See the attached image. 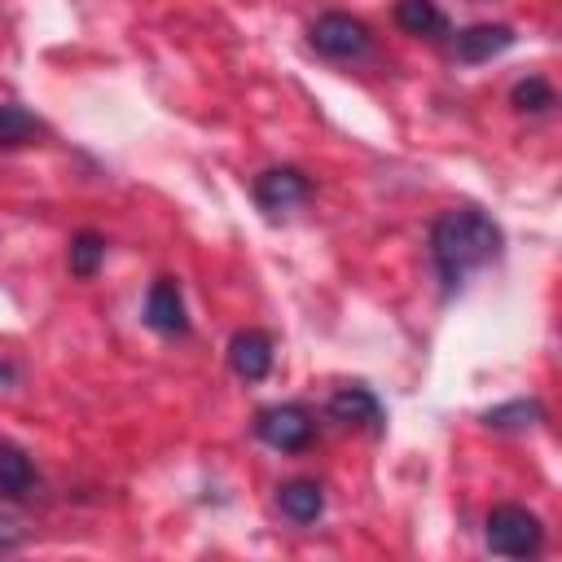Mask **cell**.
Wrapping results in <instances>:
<instances>
[{"instance_id": "17", "label": "cell", "mask_w": 562, "mask_h": 562, "mask_svg": "<svg viewBox=\"0 0 562 562\" xmlns=\"http://www.w3.org/2000/svg\"><path fill=\"white\" fill-rule=\"evenodd\" d=\"M13 544H18V531H13V522L0 518V549H13Z\"/></svg>"}, {"instance_id": "2", "label": "cell", "mask_w": 562, "mask_h": 562, "mask_svg": "<svg viewBox=\"0 0 562 562\" xmlns=\"http://www.w3.org/2000/svg\"><path fill=\"white\" fill-rule=\"evenodd\" d=\"M544 544V527L522 505H496L487 514V549L501 558H531Z\"/></svg>"}, {"instance_id": "1", "label": "cell", "mask_w": 562, "mask_h": 562, "mask_svg": "<svg viewBox=\"0 0 562 562\" xmlns=\"http://www.w3.org/2000/svg\"><path fill=\"white\" fill-rule=\"evenodd\" d=\"M501 228L496 220H487L483 211L474 206H457V211H443L435 224H430V259L439 268V281L443 290H461L470 272L487 268L492 259H501Z\"/></svg>"}, {"instance_id": "9", "label": "cell", "mask_w": 562, "mask_h": 562, "mask_svg": "<svg viewBox=\"0 0 562 562\" xmlns=\"http://www.w3.org/2000/svg\"><path fill=\"white\" fill-rule=\"evenodd\" d=\"M514 26H505V22H479V26H465V31H457V40H452V48H457V57L461 61H487V57H496V53H505V48H514Z\"/></svg>"}, {"instance_id": "5", "label": "cell", "mask_w": 562, "mask_h": 562, "mask_svg": "<svg viewBox=\"0 0 562 562\" xmlns=\"http://www.w3.org/2000/svg\"><path fill=\"white\" fill-rule=\"evenodd\" d=\"M312 198V180L299 171V167H268L263 176H255V202L259 211L268 215H281V211H294Z\"/></svg>"}, {"instance_id": "11", "label": "cell", "mask_w": 562, "mask_h": 562, "mask_svg": "<svg viewBox=\"0 0 562 562\" xmlns=\"http://www.w3.org/2000/svg\"><path fill=\"white\" fill-rule=\"evenodd\" d=\"M35 487V470L22 448L0 443V501H22Z\"/></svg>"}, {"instance_id": "4", "label": "cell", "mask_w": 562, "mask_h": 562, "mask_svg": "<svg viewBox=\"0 0 562 562\" xmlns=\"http://www.w3.org/2000/svg\"><path fill=\"white\" fill-rule=\"evenodd\" d=\"M255 435L277 452H303L312 443V413L303 404H272L255 413Z\"/></svg>"}, {"instance_id": "8", "label": "cell", "mask_w": 562, "mask_h": 562, "mask_svg": "<svg viewBox=\"0 0 562 562\" xmlns=\"http://www.w3.org/2000/svg\"><path fill=\"white\" fill-rule=\"evenodd\" d=\"M329 417L334 422H347V426H369L373 435H382L386 426V413L378 404V395L369 386H342L329 395Z\"/></svg>"}, {"instance_id": "6", "label": "cell", "mask_w": 562, "mask_h": 562, "mask_svg": "<svg viewBox=\"0 0 562 562\" xmlns=\"http://www.w3.org/2000/svg\"><path fill=\"white\" fill-rule=\"evenodd\" d=\"M228 369L241 382H263L272 369V338L263 329H237L228 338Z\"/></svg>"}, {"instance_id": "18", "label": "cell", "mask_w": 562, "mask_h": 562, "mask_svg": "<svg viewBox=\"0 0 562 562\" xmlns=\"http://www.w3.org/2000/svg\"><path fill=\"white\" fill-rule=\"evenodd\" d=\"M9 382H13V364L0 360V386H9Z\"/></svg>"}, {"instance_id": "3", "label": "cell", "mask_w": 562, "mask_h": 562, "mask_svg": "<svg viewBox=\"0 0 562 562\" xmlns=\"http://www.w3.org/2000/svg\"><path fill=\"white\" fill-rule=\"evenodd\" d=\"M307 40H312V48H316L321 57H329V61L364 57V53H369V44H373L369 26H364L360 18H351V13H321V18L312 22Z\"/></svg>"}, {"instance_id": "16", "label": "cell", "mask_w": 562, "mask_h": 562, "mask_svg": "<svg viewBox=\"0 0 562 562\" xmlns=\"http://www.w3.org/2000/svg\"><path fill=\"white\" fill-rule=\"evenodd\" d=\"M540 417H544V408H540L536 400H514V404H505V408L483 413V422L496 426V430H505V426H531V422H540Z\"/></svg>"}, {"instance_id": "10", "label": "cell", "mask_w": 562, "mask_h": 562, "mask_svg": "<svg viewBox=\"0 0 562 562\" xmlns=\"http://www.w3.org/2000/svg\"><path fill=\"white\" fill-rule=\"evenodd\" d=\"M277 509L290 518V522H316L321 518V509H325V492H321V483H312V479H290V483H281L277 487Z\"/></svg>"}, {"instance_id": "15", "label": "cell", "mask_w": 562, "mask_h": 562, "mask_svg": "<svg viewBox=\"0 0 562 562\" xmlns=\"http://www.w3.org/2000/svg\"><path fill=\"white\" fill-rule=\"evenodd\" d=\"M509 105H514V110H522V114H540V110H549V105H553V88H549L540 75H527V79H518V83H514Z\"/></svg>"}, {"instance_id": "13", "label": "cell", "mask_w": 562, "mask_h": 562, "mask_svg": "<svg viewBox=\"0 0 562 562\" xmlns=\"http://www.w3.org/2000/svg\"><path fill=\"white\" fill-rule=\"evenodd\" d=\"M40 132H44V123L31 110H22L13 101H0V149H18V145L35 140Z\"/></svg>"}, {"instance_id": "14", "label": "cell", "mask_w": 562, "mask_h": 562, "mask_svg": "<svg viewBox=\"0 0 562 562\" xmlns=\"http://www.w3.org/2000/svg\"><path fill=\"white\" fill-rule=\"evenodd\" d=\"M101 259H105V237L101 233H75L70 237V255H66V263H70V272L75 277H92L97 268H101Z\"/></svg>"}, {"instance_id": "7", "label": "cell", "mask_w": 562, "mask_h": 562, "mask_svg": "<svg viewBox=\"0 0 562 562\" xmlns=\"http://www.w3.org/2000/svg\"><path fill=\"white\" fill-rule=\"evenodd\" d=\"M145 325L158 329V334H167V338H176V334L189 329L184 299H180V285H176L171 277H158V281L149 285V294H145Z\"/></svg>"}, {"instance_id": "12", "label": "cell", "mask_w": 562, "mask_h": 562, "mask_svg": "<svg viewBox=\"0 0 562 562\" xmlns=\"http://www.w3.org/2000/svg\"><path fill=\"white\" fill-rule=\"evenodd\" d=\"M395 22L408 35H443L448 31V18L439 13L435 0H395Z\"/></svg>"}]
</instances>
